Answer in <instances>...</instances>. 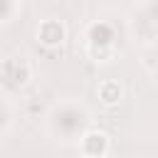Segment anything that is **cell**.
<instances>
[{"label": "cell", "instance_id": "2", "mask_svg": "<svg viewBox=\"0 0 158 158\" xmlns=\"http://www.w3.org/2000/svg\"><path fill=\"white\" fill-rule=\"evenodd\" d=\"M109 151V138L101 131H89L81 138V153L84 156H104Z\"/></svg>", "mask_w": 158, "mask_h": 158}, {"label": "cell", "instance_id": "4", "mask_svg": "<svg viewBox=\"0 0 158 158\" xmlns=\"http://www.w3.org/2000/svg\"><path fill=\"white\" fill-rule=\"evenodd\" d=\"M111 47L109 44H91V57H96V59H101V62H106L109 57H111Z\"/></svg>", "mask_w": 158, "mask_h": 158}, {"label": "cell", "instance_id": "1", "mask_svg": "<svg viewBox=\"0 0 158 158\" xmlns=\"http://www.w3.org/2000/svg\"><path fill=\"white\" fill-rule=\"evenodd\" d=\"M37 37H40L42 44L57 47V44L64 42V27H62V22H57V20H44V22L40 25V30H37Z\"/></svg>", "mask_w": 158, "mask_h": 158}, {"label": "cell", "instance_id": "3", "mask_svg": "<svg viewBox=\"0 0 158 158\" xmlns=\"http://www.w3.org/2000/svg\"><path fill=\"white\" fill-rule=\"evenodd\" d=\"M121 86H118V81H111V79H106V81H101L99 84V99L106 104V106H114V104H118L121 101Z\"/></svg>", "mask_w": 158, "mask_h": 158}, {"label": "cell", "instance_id": "5", "mask_svg": "<svg viewBox=\"0 0 158 158\" xmlns=\"http://www.w3.org/2000/svg\"><path fill=\"white\" fill-rule=\"evenodd\" d=\"M2 84H5V74L0 72V86H2Z\"/></svg>", "mask_w": 158, "mask_h": 158}]
</instances>
